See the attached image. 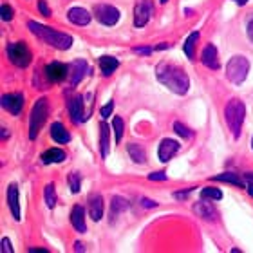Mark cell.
Listing matches in <instances>:
<instances>
[{"mask_svg": "<svg viewBox=\"0 0 253 253\" xmlns=\"http://www.w3.org/2000/svg\"><path fill=\"white\" fill-rule=\"evenodd\" d=\"M156 76H158L159 84L169 87L175 94H186L188 92V87H190L188 74L181 67H175V65H172L169 62H161L156 67Z\"/></svg>", "mask_w": 253, "mask_h": 253, "instance_id": "6da1fadb", "label": "cell"}, {"mask_svg": "<svg viewBox=\"0 0 253 253\" xmlns=\"http://www.w3.org/2000/svg\"><path fill=\"white\" fill-rule=\"evenodd\" d=\"M27 27L31 29V33H35L38 38H42L43 42L49 43V45L54 49L67 51V49L73 45V37L67 35V33L54 31V29L42 26V24H38V22H27Z\"/></svg>", "mask_w": 253, "mask_h": 253, "instance_id": "7a4b0ae2", "label": "cell"}, {"mask_svg": "<svg viewBox=\"0 0 253 253\" xmlns=\"http://www.w3.org/2000/svg\"><path fill=\"white\" fill-rule=\"evenodd\" d=\"M224 116H226V123L232 130L233 137L241 136V128H243L244 116H246V107L241 100L233 98V100L228 101L226 109H224Z\"/></svg>", "mask_w": 253, "mask_h": 253, "instance_id": "3957f363", "label": "cell"}, {"mask_svg": "<svg viewBox=\"0 0 253 253\" xmlns=\"http://www.w3.org/2000/svg\"><path fill=\"white\" fill-rule=\"evenodd\" d=\"M47 114H49L47 98H40L33 105L31 116H29V139H37L38 132L42 130L43 123L47 122Z\"/></svg>", "mask_w": 253, "mask_h": 253, "instance_id": "277c9868", "label": "cell"}, {"mask_svg": "<svg viewBox=\"0 0 253 253\" xmlns=\"http://www.w3.org/2000/svg\"><path fill=\"white\" fill-rule=\"evenodd\" d=\"M248 73H250L248 58H244V56H241V54L230 58V62H228V65H226V76L232 84L241 85L244 80H246Z\"/></svg>", "mask_w": 253, "mask_h": 253, "instance_id": "5b68a950", "label": "cell"}, {"mask_svg": "<svg viewBox=\"0 0 253 253\" xmlns=\"http://www.w3.org/2000/svg\"><path fill=\"white\" fill-rule=\"evenodd\" d=\"M7 58L16 67H27L31 63V51L26 42H11L7 45Z\"/></svg>", "mask_w": 253, "mask_h": 253, "instance_id": "8992f818", "label": "cell"}, {"mask_svg": "<svg viewBox=\"0 0 253 253\" xmlns=\"http://www.w3.org/2000/svg\"><path fill=\"white\" fill-rule=\"evenodd\" d=\"M94 16L96 20L103 26H116L120 20V11L111 4H98L94 5Z\"/></svg>", "mask_w": 253, "mask_h": 253, "instance_id": "52a82bcc", "label": "cell"}, {"mask_svg": "<svg viewBox=\"0 0 253 253\" xmlns=\"http://www.w3.org/2000/svg\"><path fill=\"white\" fill-rule=\"evenodd\" d=\"M154 4L152 0H137L136 7H134V26L143 27L147 26L148 20L152 18Z\"/></svg>", "mask_w": 253, "mask_h": 253, "instance_id": "ba28073f", "label": "cell"}, {"mask_svg": "<svg viewBox=\"0 0 253 253\" xmlns=\"http://www.w3.org/2000/svg\"><path fill=\"white\" fill-rule=\"evenodd\" d=\"M89 73H90V67L85 60H74V62H71L69 63V76H67L69 85L71 87L78 85Z\"/></svg>", "mask_w": 253, "mask_h": 253, "instance_id": "9c48e42d", "label": "cell"}, {"mask_svg": "<svg viewBox=\"0 0 253 253\" xmlns=\"http://www.w3.org/2000/svg\"><path fill=\"white\" fill-rule=\"evenodd\" d=\"M69 114H71L73 123H82L85 120H89L90 111L89 109H84V96L71 98V101H69Z\"/></svg>", "mask_w": 253, "mask_h": 253, "instance_id": "30bf717a", "label": "cell"}, {"mask_svg": "<svg viewBox=\"0 0 253 253\" xmlns=\"http://www.w3.org/2000/svg\"><path fill=\"white\" fill-rule=\"evenodd\" d=\"M2 107L9 112L11 116H18L24 109V94L20 92H11L2 96Z\"/></svg>", "mask_w": 253, "mask_h": 253, "instance_id": "8fae6325", "label": "cell"}, {"mask_svg": "<svg viewBox=\"0 0 253 253\" xmlns=\"http://www.w3.org/2000/svg\"><path fill=\"white\" fill-rule=\"evenodd\" d=\"M69 76V65L67 63H60V62H53L45 65V78L53 84H58V82H63L67 80Z\"/></svg>", "mask_w": 253, "mask_h": 253, "instance_id": "7c38bea8", "label": "cell"}, {"mask_svg": "<svg viewBox=\"0 0 253 253\" xmlns=\"http://www.w3.org/2000/svg\"><path fill=\"white\" fill-rule=\"evenodd\" d=\"M177 152H179V143L175 141V139H169V137H167V139H163V141L159 143L158 156L161 163H169Z\"/></svg>", "mask_w": 253, "mask_h": 253, "instance_id": "4fadbf2b", "label": "cell"}, {"mask_svg": "<svg viewBox=\"0 0 253 253\" xmlns=\"http://www.w3.org/2000/svg\"><path fill=\"white\" fill-rule=\"evenodd\" d=\"M87 208H89V215L92 221H101V217H103V199H101L100 194H90L87 197Z\"/></svg>", "mask_w": 253, "mask_h": 253, "instance_id": "5bb4252c", "label": "cell"}, {"mask_svg": "<svg viewBox=\"0 0 253 253\" xmlns=\"http://www.w3.org/2000/svg\"><path fill=\"white\" fill-rule=\"evenodd\" d=\"M71 224H73V228L76 230V232L80 233H85L87 232V224H85V210L84 206L76 205L71 210Z\"/></svg>", "mask_w": 253, "mask_h": 253, "instance_id": "9a60e30c", "label": "cell"}, {"mask_svg": "<svg viewBox=\"0 0 253 253\" xmlns=\"http://www.w3.org/2000/svg\"><path fill=\"white\" fill-rule=\"evenodd\" d=\"M67 16L74 26H87L90 22V13L87 9H84V7H73V9H69Z\"/></svg>", "mask_w": 253, "mask_h": 253, "instance_id": "2e32d148", "label": "cell"}, {"mask_svg": "<svg viewBox=\"0 0 253 253\" xmlns=\"http://www.w3.org/2000/svg\"><path fill=\"white\" fill-rule=\"evenodd\" d=\"M7 205L16 221H20V205H18V188L16 185H9L7 188Z\"/></svg>", "mask_w": 253, "mask_h": 253, "instance_id": "e0dca14e", "label": "cell"}, {"mask_svg": "<svg viewBox=\"0 0 253 253\" xmlns=\"http://www.w3.org/2000/svg\"><path fill=\"white\" fill-rule=\"evenodd\" d=\"M203 63H205L208 69H213L217 71L219 69V60H217V49L213 43H208L203 51Z\"/></svg>", "mask_w": 253, "mask_h": 253, "instance_id": "ac0fdd59", "label": "cell"}, {"mask_svg": "<svg viewBox=\"0 0 253 253\" xmlns=\"http://www.w3.org/2000/svg\"><path fill=\"white\" fill-rule=\"evenodd\" d=\"M194 211L199 217H203V219H208V221H215V217H217L215 208H213L210 203H203V201L195 203V205H194Z\"/></svg>", "mask_w": 253, "mask_h": 253, "instance_id": "d6986e66", "label": "cell"}, {"mask_svg": "<svg viewBox=\"0 0 253 253\" xmlns=\"http://www.w3.org/2000/svg\"><path fill=\"white\" fill-rule=\"evenodd\" d=\"M51 137H53L54 141L56 143H60V145H65V143H69L71 141V136H69V132H67V128L62 125V123H53L51 125Z\"/></svg>", "mask_w": 253, "mask_h": 253, "instance_id": "ffe728a7", "label": "cell"}, {"mask_svg": "<svg viewBox=\"0 0 253 253\" xmlns=\"http://www.w3.org/2000/svg\"><path fill=\"white\" fill-rule=\"evenodd\" d=\"M65 161V152L62 148H49L42 154V163L43 165H53V163H63Z\"/></svg>", "mask_w": 253, "mask_h": 253, "instance_id": "44dd1931", "label": "cell"}, {"mask_svg": "<svg viewBox=\"0 0 253 253\" xmlns=\"http://www.w3.org/2000/svg\"><path fill=\"white\" fill-rule=\"evenodd\" d=\"M211 179H213V181H222V183H230V185H237V186H241V188H244V186H246V179H244V175L233 174V172H226V174L213 175Z\"/></svg>", "mask_w": 253, "mask_h": 253, "instance_id": "7402d4cb", "label": "cell"}, {"mask_svg": "<svg viewBox=\"0 0 253 253\" xmlns=\"http://www.w3.org/2000/svg\"><path fill=\"white\" fill-rule=\"evenodd\" d=\"M109 134H111V128L103 120L100 125V154L103 159L109 156Z\"/></svg>", "mask_w": 253, "mask_h": 253, "instance_id": "603a6c76", "label": "cell"}, {"mask_svg": "<svg viewBox=\"0 0 253 253\" xmlns=\"http://www.w3.org/2000/svg\"><path fill=\"white\" fill-rule=\"evenodd\" d=\"M126 152H128V156H130L132 161H134V163H137V165H143V163H145V159H147L143 147H141V145H137V143H130V145L126 147Z\"/></svg>", "mask_w": 253, "mask_h": 253, "instance_id": "cb8c5ba5", "label": "cell"}, {"mask_svg": "<svg viewBox=\"0 0 253 253\" xmlns=\"http://www.w3.org/2000/svg\"><path fill=\"white\" fill-rule=\"evenodd\" d=\"M118 65H120V62H118L114 56H101L100 58V67H101L103 76H111L118 69Z\"/></svg>", "mask_w": 253, "mask_h": 253, "instance_id": "d4e9b609", "label": "cell"}, {"mask_svg": "<svg viewBox=\"0 0 253 253\" xmlns=\"http://www.w3.org/2000/svg\"><path fill=\"white\" fill-rule=\"evenodd\" d=\"M126 208H128V203H126V199H123V197H112V203H111V217L114 219V217L118 215V213H122V211H125Z\"/></svg>", "mask_w": 253, "mask_h": 253, "instance_id": "484cf974", "label": "cell"}, {"mask_svg": "<svg viewBox=\"0 0 253 253\" xmlns=\"http://www.w3.org/2000/svg\"><path fill=\"white\" fill-rule=\"evenodd\" d=\"M197 40H199V33L195 31L186 38V42H185V54L190 60L195 56V43H197Z\"/></svg>", "mask_w": 253, "mask_h": 253, "instance_id": "4316f807", "label": "cell"}, {"mask_svg": "<svg viewBox=\"0 0 253 253\" xmlns=\"http://www.w3.org/2000/svg\"><path fill=\"white\" fill-rule=\"evenodd\" d=\"M43 199H45V205L49 208H54L56 206V192H54V185L49 183L45 188H43Z\"/></svg>", "mask_w": 253, "mask_h": 253, "instance_id": "83f0119b", "label": "cell"}, {"mask_svg": "<svg viewBox=\"0 0 253 253\" xmlns=\"http://www.w3.org/2000/svg\"><path fill=\"white\" fill-rule=\"evenodd\" d=\"M69 186H71L73 194H78L80 190H82V175L78 172H71L69 174Z\"/></svg>", "mask_w": 253, "mask_h": 253, "instance_id": "f1b7e54d", "label": "cell"}, {"mask_svg": "<svg viewBox=\"0 0 253 253\" xmlns=\"http://www.w3.org/2000/svg\"><path fill=\"white\" fill-rule=\"evenodd\" d=\"M201 197L203 199H211V201H219L222 199V192L221 190H217V188H203L201 190Z\"/></svg>", "mask_w": 253, "mask_h": 253, "instance_id": "f546056e", "label": "cell"}, {"mask_svg": "<svg viewBox=\"0 0 253 253\" xmlns=\"http://www.w3.org/2000/svg\"><path fill=\"white\" fill-rule=\"evenodd\" d=\"M123 120L120 116H116L114 120H112V128H114V132H116V143L120 145V141L123 139Z\"/></svg>", "mask_w": 253, "mask_h": 253, "instance_id": "4dcf8cb0", "label": "cell"}, {"mask_svg": "<svg viewBox=\"0 0 253 253\" xmlns=\"http://www.w3.org/2000/svg\"><path fill=\"white\" fill-rule=\"evenodd\" d=\"M174 132H177V134H179L181 137H185V139H190V137H192V130H190V128H186L183 123L175 122L174 123Z\"/></svg>", "mask_w": 253, "mask_h": 253, "instance_id": "1f68e13d", "label": "cell"}, {"mask_svg": "<svg viewBox=\"0 0 253 253\" xmlns=\"http://www.w3.org/2000/svg\"><path fill=\"white\" fill-rule=\"evenodd\" d=\"M0 16H2V20L4 22H9L11 18H13V9H11L7 4H4L2 7H0Z\"/></svg>", "mask_w": 253, "mask_h": 253, "instance_id": "d6a6232c", "label": "cell"}, {"mask_svg": "<svg viewBox=\"0 0 253 253\" xmlns=\"http://www.w3.org/2000/svg\"><path fill=\"white\" fill-rule=\"evenodd\" d=\"M112 109H114V103H112V101H109V103H107V105L101 109V112H100L101 118H103V120H107V118L112 114Z\"/></svg>", "mask_w": 253, "mask_h": 253, "instance_id": "836d02e7", "label": "cell"}, {"mask_svg": "<svg viewBox=\"0 0 253 253\" xmlns=\"http://www.w3.org/2000/svg\"><path fill=\"white\" fill-rule=\"evenodd\" d=\"M148 179L150 181H167V172H154V174H148Z\"/></svg>", "mask_w": 253, "mask_h": 253, "instance_id": "e575fe53", "label": "cell"}, {"mask_svg": "<svg viewBox=\"0 0 253 253\" xmlns=\"http://www.w3.org/2000/svg\"><path fill=\"white\" fill-rule=\"evenodd\" d=\"M38 9H40V13H42L43 16L51 15V9H49V5L45 4V0H40V2H38Z\"/></svg>", "mask_w": 253, "mask_h": 253, "instance_id": "d590c367", "label": "cell"}, {"mask_svg": "<svg viewBox=\"0 0 253 253\" xmlns=\"http://www.w3.org/2000/svg\"><path fill=\"white\" fill-rule=\"evenodd\" d=\"M2 253H13V248H11V241L7 237L2 239Z\"/></svg>", "mask_w": 253, "mask_h": 253, "instance_id": "8d00e7d4", "label": "cell"}, {"mask_svg": "<svg viewBox=\"0 0 253 253\" xmlns=\"http://www.w3.org/2000/svg\"><path fill=\"white\" fill-rule=\"evenodd\" d=\"M246 27H248V37H250V40L253 42V15L248 18V24H246Z\"/></svg>", "mask_w": 253, "mask_h": 253, "instance_id": "74e56055", "label": "cell"}, {"mask_svg": "<svg viewBox=\"0 0 253 253\" xmlns=\"http://www.w3.org/2000/svg\"><path fill=\"white\" fill-rule=\"evenodd\" d=\"M190 192H194V188H188V190H185V192H175L174 197H175V199H185Z\"/></svg>", "mask_w": 253, "mask_h": 253, "instance_id": "f35d334b", "label": "cell"}, {"mask_svg": "<svg viewBox=\"0 0 253 253\" xmlns=\"http://www.w3.org/2000/svg\"><path fill=\"white\" fill-rule=\"evenodd\" d=\"M141 203H143V206H145V208H154V206H158V203H156V201H152V199H143Z\"/></svg>", "mask_w": 253, "mask_h": 253, "instance_id": "ab89813d", "label": "cell"}, {"mask_svg": "<svg viewBox=\"0 0 253 253\" xmlns=\"http://www.w3.org/2000/svg\"><path fill=\"white\" fill-rule=\"evenodd\" d=\"M134 53H139V54H150V53H152V49H150V47H136V49H134Z\"/></svg>", "mask_w": 253, "mask_h": 253, "instance_id": "60d3db41", "label": "cell"}, {"mask_svg": "<svg viewBox=\"0 0 253 253\" xmlns=\"http://www.w3.org/2000/svg\"><path fill=\"white\" fill-rule=\"evenodd\" d=\"M244 179L246 183H253V174H244Z\"/></svg>", "mask_w": 253, "mask_h": 253, "instance_id": "b9f144b4", "label": "cell"}, {"mask_svg": "<svg viewBox=\"0 0 253 253\" xmlns=\"http://www.w3.org/2000/svg\"><path fill=\"white\" fill-rule=\"evenodd\" d=\"M74 250H78V252H84V244L76 243V244H74Z\"/></svg>", "mask_w": 253, "mask_h": 253, "instance_id": "7bdbcfd3", "label": "cell"}, {"mask_svg": "<svg viewBox=\"0 0 253 253\" xmlns=\"http://www.w3.org/2000/svg\"><path fill=\"white\" fill-rule=\"evenodd\" d=\"M233 2H235L237 5H244L246 2H248V0H233Z\"/></svg>", "mask_w": 253, "mask_h": 253, "instance_id": "ee69618b", "label": "cell"}, {"mask_svg": "<svg viewBox=\"0 0 253 253\" xmlns=\"http://www.w3.org/2000/svg\"><path fill=\"white\" fill-rule=\"evenodd\" d=\"M167 47H169L167 43H161V45H158V47H156V49H158V51H161V49H167Z\"/></svg>", "mask_w": 253, "mask_h": 253, "instance_id": "f6af8a7d", "label": "cell"}, {"mask_svg": "<svg viewBox=\"0 0 253 253\" xmlns=\"http://www.w3.org/2000/svg\"><path fill=\"white\" fill-rule=\"evenodd\" d=\"M159 2H161V4H167V2H169V0H159Z\"/></svg>", "mask_w": 253, "mask_h": 253, "instance_id": "bcb514c9", "label": "cell"}, {"mask_svg": "<svg viewBox=\"0 0 253 253\" xmlns=\"http://www.w3.org/2000/svg\"><path fill=\"white\" fill-rule=\"evenodd\" d=\"M252 148H253V139H252Z\"/></svg>", "mask_w": 253, "mask_h": 253, "instance_id": "7dc6e473", "label": "cell"}]
</instances>
